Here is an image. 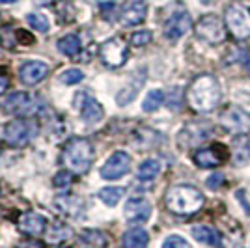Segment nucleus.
I'll return each instance as SVG.
<instances>
[{"label":"nucleus","instance_id":"nucleus-1","mask_svg":"<svg viewBox=\"0 0 250 248\" xmlns=\"http://www.w3.org/2000/svg\"><path fill=\"white\" fill-rule=\"evenodd\" d=\"M188 104L196 112H211L220 103V86L215 77L202 75L194 79L187 92Z\"/></svg>","mask_w":250,"mask_h":248},{"label":"nucleus","instance_id":"nucleus-2","mask_svg":"<svg viewBox=\"0 0 250 248\" xmlns=\"http://www.w3.org/2000/svg\"><path fill=\"white\" fill-rule=\"evenodd\" d=\"M165 202H167V207L172 213H176V215H190V213H196L200 207L204 206L206 198L196 186L176 185L172 188H168Z\"/></svg>","mask_w":250,"mask_h":248},{"label":"nucleus","instance_id":"nucleus-3","mask_svg":"<svg viewBox=\"0 0 250 248\" xmlns=\"http://www.w3.org/2000/svg\"><path fill=\"white\" fill-rule=\"evenodd\" d=\"M62 163L71 174L83 176L94 163V147L86 138H71L63 147Z\"/></svg>","mask_w":250,"mask_h":248},{"label":"nucleus","instance_id":"nucleus-4","mask_svg":"<svg viewBox=\"0 0 250 248\" xmlns=\"http://www.w3.org/2000/svg\"><path fill=\"white\" fill-rule=\"evenodd\" d=\"M34 136H38V124L34 120L17 118L4 127V140L13 147L26 145Z\"/></svg>","mask_w":250,"mask_h":248},{"label":"nucleus","instance_id":"nucleus-5","mask_svg":"<svg viewBox=\"0 0 250 248\" xmlns=\"http://www.w3.org/2000/svg\"><path fill=\"white\" fill-rule=\"evenodd\" d=\"M226 24L235 40H249L250 38V10L233 4L226 10Z\"/></svg>","mask_w":250,"mask_h":248},{"label":"nucleus","instance_id":"nucleus-6","mask_svg":"<svg viewBox=\"0 0 250 248\" xmlns=\"http://www.w3.org/2000/svg\"><path fill=\"white\" fill-rule=\"evenodd\" d=\"M219 124L233 135H250V114L239 106H229L220 114Z\"/></svg>","mask_w":250,"mask_h":248},{"label":"nucleus","instance_id":"nucleus-7","mask_svg":"<svg viewBox=\"0 0 250 248\" xmlns=\"http://www.w3.org/2000/svg\"><path fill=\"white\" fill-rule=\"evenodd\" d=\"M99 56L103 60L104 65L108 67H122L127 62V56H129V47L122 38H110L101 45L99 49Z\"/></svg>","mask_w":250,"mask_h":248},{"label":"nucleus","instance_id":"nucleus-8","mask_svg":"<svg viewBox=\"0 0 250 248\" xmlns=\"http://www.w3.org/2000/svg\"><path fill=\"white\" fill-rule=\"evenodd\" d=\"M196 34L209 45H219L226 40V28L217 15H204L196 24Z\"/></svg>","mask_w":250,"mask_h":248},{"label":"nucleus","instance_id":"nucleus-9","mask_svg":"<svg viewBox=\"0 0 250 248\" xmlns=\"http://www.w3.org/2000/svg\"><path fill=\"white\" fill-rule=\"evenodd\" d=\"M131 170V157L125 151H116L106 159V163L101 166V177L108 179V181H116L122 179L125 174H129Z\"/></svg>","mask_w":250,"mask_h":248},{"label":"nucleus","instance_id":"nucleus-10","mask_svg":"<svg viewBox=\"0 0 250 248\" xmlns=\"http://www.w3.org/2000/svg\"><path fill=\"white\" fill-rule=\"evenodd\" d=\"M229 159V151L224 144H213L194 153V163L200 168H217Z\"/></svg>","mask_w":250,"mask_h":248},{"label":"nucleus","instance_id":"nucleus-11","mask_svg":"<svg viewBox=\"0 0 250 248\" xmlns=\"http://www.w3.org/2000/svg\"><path fill=\"white\" fill-rule=\"evenodd\" d=\"M147 17V2L146 0H125L120 21L124 26H136L144 22Z\"/></svg>","mask_w":250,"mask_h":248},{"label":"nucleus","instance_id":"nucleus-12","mask_svg":"<svg viewBox=\"0 0 250 248\" xmlns=\"http://www.w3.org/2000/svg\"><path fill=\"white\" fill-rule=\"evenodd\" d=\"M77 108L81 110V118L86 124H99L103 120L104 110L99 101L90 97L88 93H79L77 95Z\"/></svg>","mask_w":250,"mask_h":248},{"label":"nucleus","instance_id":"nucleus-13","mask_svg":"<svg viewBox=\"0 0 250 248\" xmlns=\"http://www.w3.org/2000/svg\"><path fill=\"white\" fill-rule=\"evenodd\" d=\"M190 26H192L190 15L187 11H177L165 22V36L170 41H177L190 30Z\"/></svg>","mask_w":250,"mask_h":248},{"label":"nucleus","instance_id":"nucleus-14","mask_svg":"<svg viewBox=\"0 0 250 248\" xmlns=\"http://www.w3.org/2000/svg\"><path fill=\"white\" fill-rule=\"evenodd\" d=\"M124 215L129 224H144L151 217V206L144 198H131L125 204Z\"/></svg>","mask_w":250,"mask_h":248},{"label":"nucleus","instance_id":"nucleus-15","mask_svg":"<svg viewBox=\"0 0 250 248\" xmlns=\"http://www.w3.org/2000/svg\"><path fill=\"white\" fill-rule=\"evenodd\" d=\"M49 73V65L40 60H30V62H24L19 67V79L22 84L26 86H34V84L42 83L43 79L47 77Z\"/></svg>","mask_w":250,"mask_h":248},{"label":"nucleus","instance_id":"nucleus-16","mask_svg":"<svg viewBox=\"0 0 250 248\" xmlns=\"http://www.w3.org/2000/svg\"><path fill=\"white\" fill-rule=\"evenodd\" d=\"M17 226H19V229H21L24 235L38 237V235H42L43 231H45L47 220H45L43 215L36 213V211H26V213H22L21 217H19Z\"/></svg>","mask_w":250,"mask_h":248},{"label":"nucleus","instance_id":"nucleus-17","mask_svg":"<svg viewBox=\"0 0 250 248\" xmlns=\"http://www.w3.org/2000/svg\"><path fill=\"white\" fill-rule=\"evenodd\" d=\"M54 206L62 215L71 218H79L84 211L83 200L79 196H73V194H63V196L54 198Z\"/></svg>","mask_w":250,"mask_h":248},{"label":"nucleus","instance_id":"nucleus-18","mask_svg":"<svg viewBox=\"0 0 250 248\" xmlns=\"http://www.w3.org/2000/svg\"><path fill=\"white\" fill-rule=\"evenodd\" d=\"M28 106H30V95L24 92L10 93V95L4 99V103H2V108H4L6 112H11V114L24 112Z\"/></svg>","mask_w":250,"mask_h":248},{"label":"nucleus","instance_id":"nucleus-19","mask_svg":"<svg viewBox=\"0 0 250 248\" xmlns=\"http://www.w3.org/2000/svg\"><path fill=\"white\" fill-rule=\"evenodd\" d=\"M190 233L198 243H204V245H209V247L219 248L222 245V235L217 229H213L209 226H192Z\"/></svg>","mask_w":250,"mask_h":248},{"label":"nucleus","instance_id":"nucleus-20","mask_svg":"<svg viewBox=\"0 0 250 248\" xmlns=\"http://www.w3.org/2000/svg\"><path fill=\"white\" fill-rule=\"evenodd\" d=\"M209 136V131L206 129H202V127H196V125H187L183 131H181V135H179V144L183 145V147H192V145L200 144L202 140H206Z\"/></svg>","mask_w":250,"mask_h":248},{"label":"nucleus","instance_id":"nucleus-21","mask_svg":"<svg viewBox=\"0 0 250 248\" xmlns=\"http://www.w3.org/2000/svg\"><path fill=\"white\" fill-rule=\"evenodd\" d=\"M58 51L67 58H75L81 52V38L75 34H67L58 40Z\"/></svg>","mask_w":250,"mask_h":248},{"label":"nucleus","instance_id":"nucleus-22","mask_svg":"<svg viewBox=\"0 0 250 248\" xmlns=\"http://www.w3.org/2000/svg\"><path fill=\"white\" fill-rule=\"evenodd\" d=\"M149 235L144 229H129L124 235V248H146Z\"/></svg>","mask_w":250,"mask_h":248},{"label":"nucleus","instance_id":"nucleus-23","mask_svg":"<svg viewBox=\"0 0 250 248\" xmlns=\"http://www.w3.org/2000/svg\"><path fill=\"white\" fill-rule=\"evenodd\" d=\"M81 241L92 248H104L108 245V239L104 237V233L97 229H84L81 233Z\"/></svg>","mask_w":250,"mask_h":248},{"label":"nucleus","instance_id":"nucleus-24","mask_svg":"<svg viewBox=\"0 0 250 248\" xmlns=\"http://www.w3.org/2000/svg\"><path fill=\"white\" fill-rule=\"evenodd\" d=\"M122 198H124V188L122 186H104L99 190V200L108 207L118 206V202Z\"/></svg>","mask_w":250,"mask_h":248},{"label":"nucleus","instance_id":"nucleus-25","mask_svg":"<svg viewBox=\"0 0 250 248\" xmlns=\"http://www.w3.org/2000/svg\"><path fill=\"white\" fill-rule=\"evenodd\" d=\"M159 172H161V163L155 161V159H147L138 168V179H142V181L155 179L159 176Z\"/></svg>","mask_w":250,"mask_h":248},{"label":"nucleus","instance_id":"nucleus-26","mask_svg":"<svg viewBox=\"0 0 250 248\" xmlns=\"http://www.w3.org/2000/svg\"><path fill=\"white\" fill-rule=\"evenodd\" d=\"M47 237H49L51 243L58 245V243L69 241V239L73 237V229H71L69 226H65V224H56V226H52L51 229H49Z\"/></svg>","mask_w":250,"mask_h":248},{"label":"nucleus","instance_id":"nucleus-27","mask_svg":"<svg viewBox=\"0 0 250 248\" xmlns=\"http://www.w3.org/2000/svg\"><path fill=\"white\" fill-rule=\"evenodd\" d=\"M235 159H237V165L247 163V159L250 157V138L249 135H241V138L235 140Z\"/></svg>","mask_w":250,"mask_h":248},{"label":"nucleus","instance_id":"nucleus-28","mask_svg":"<svg viewBox=\"0 0 250 248\" xmlns=\"http://www.w3.org/2000/svg\"><path fill=\"white\" fill-rule=\"evenodd\" d=\"M163 101H165V93L161 92V90H151L146 95V99L142 103V108L146 112H155V110H159V106L163 104Z\"/></svg>","mask_w":250,"mask_h":248},{"label":"nucleus","instance_id":"nucleus-29","mask_svg":"<svg viewBox=\"0 0 250 248\" xmlns=\"http://www.w3.org/2000/svg\"><path fill=\"white\" fill-rule=\"evenodd\" d=\"M26 21H28V24H30L34 30L38 32H49V19L45 17V15H42V13H28V17H26Z\"/></svg>","mask_w":250,"mask_h":248},{"label":"nucleus","instance_id":"nucleus-30","mask_svg":"<svg viewBox=\"0 0 250 248\" xmlns=\"http://www.w3.org/2000/svg\"><path fill=\"white\" fill-rule=\"evenodd\" d=\"M84 79V73L81 69H65V71L60 75V83L65 84V86H73V84H79Z\"/></svg>","mask_w":250,"mask_h":248},{"label":"nucleus","instance_id":"nucleus-31","mask_svg":"<svg viewBox=\"0 0 250 248\" xmlns=\"http://www.w3.org/2000/svg\"><path fill=\"white\" fill-rule=\"evenodd\" d=\"M0 45L4 47V49H13V47H17L19 45V40H17V30H2L0 34Z\"/></svg>","mask_w":250,"mask_h":248},{"label":"nucleus","instance_id":"nucleus-32","mask_svg":"<svg viewBox=\"0 0 250 248\" xmlns=\"http://www.w3.org/2000/svg\"><path fill=\"white\" fill-rule=\"evenodd\" d=\"M151 32L149 30H140V32H135L133 36H131V45L133 47H146L147 43L151 41Z\"/></svg>","mask_w":250,"mask_h":248},{"label":"nucleus","instance_id":"nucleus-33","mask_svg":"<svg viewBox=\"0 0 250 248\" xmlns=\"http://www.w3.org/2000/svg\"><path fill=\"white\" fill-rule=\"evenodd\" d=\"M73 183V176H71V172H58L54 179H52V185L56 186V188H67V186Z\"/></svg>","mask_w":250,"mask_h":248},{"label":"nucleus","instance_id":"nucleus-34","mask_svg":"<svg viewBox=\"0 0 250 248\" xmlns=\"http://www.w3.org/2000/svg\"><path fill=\"white\" fill-rule=\"evenodd\" d=\"M161 248H190V245L183 237H179V235H170V237L165 239V243H163Z\"/></svg>","mask_w":250,"mask_h":248},{"label":"nucleus","instance_id":"nucleus-35","mask_svg":"<svg viewBox=\"0 0 250 248\" xmlns=\"http://www.w3.org/2000/svg\"><path fill=\"white\" fill-rule=\"evenodd\" d=\"M114 10H116V4L114 2H103L101 4V13L106 21H112L114 19Z\"/></svg>","mask_w":250,"mask_h":248},{"label":"nucleus","instance_id":"nucleus-36","mask_svg":"<svg viewBox=\"0 0 250 248\" xmlns=\"http://www.w3.org/2000/svg\"><path fill=\"white\" fill-rule=\"evenodd\" d=\"M222 183H224V176H222V174H213V176L208 179V186L213 188V190H217Z\"/></svg>","mask_w":250,"mask_h":248},{"label":"nucleus","instance_id":"nucleus-37","mask_svg":"<svg viewBox=\"0 0 250 248\" xmlns=\"http://www.w3.org/2000/svg\"><path fill=\"white\" fill-rule=\"evenodd\" d=\"M17 40H19V43H22V45H32V43H34V36L28 34L26 30H17Z\"/></svg>","mask_w":250,"mask_h":248},{"label":"nucleus","instance_id":"nucleus-38","mask_svg":"<svg viewBox=\"0 0 250 248\" xmlns=\"http://www.w3.org/2000/svg\"><path fill=\"white\" fill-rule=\"evenodd\" d=\"M17 248H45L42 241H36V239H30V241H22Z\"/></svg>","mask_w":250,"mask_h":248},{"label":"nucleus","instance_id":"nucleus-39","mask_svg":"<svg viewBox=\"0 0 250 248\" xmlns=\"http://www.w3.org/2000/svg\"><path fill=\"white\" fill-rule=\"evenodd\" d=\"M8 86H10V81H8V77L0 73V95L6 92V90H8Z\"/></svg>","mask_w":250,"mask_h":248},{"label":"nucleus","instance_id":"nucleus-40","mask_svg":"<svg viewBox=\"0 0 250 248\" xmlns=\"http://www.w3.org/2000/svg\"><path fill=\"white\" fill-rule=\"evenodd\" d=\"M15 0H0V4H13Z\"/></svg>","mask_w":250,"mask_h":248},{"label":"nucleus","instance_id":"nucleus-41","mask_svg":"<svg viewBox=\"0 0 250 248\" xmlns=\"http://www.w3.org/2000/svg\"><path fill=\"white\" fill-rule=\"evenodd\" d=\"M200 2H204V4H211L213 0H200Z\"/></svg>","mask_w":250,"mask_h":248}]
</instances>
